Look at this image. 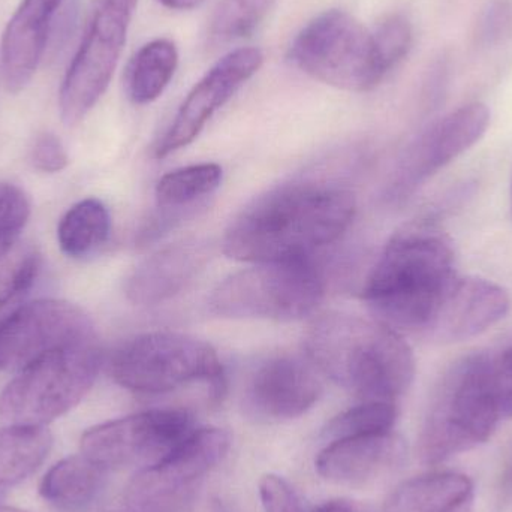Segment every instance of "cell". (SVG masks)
Listing matches in <instances>:
<instances>
[{
    "mask_svg": "<svg viewBox=\"0 0 512 512\" xmlns=\"http://www.w3.org/2000/svg\"><path fill=\"white\" fill-rule=\"evenodd\" d=\"M357 212L354 194L343 186L295 182L271 189L231 222L224 252L245 262L312 258L349 230Z\"/></svg>",
    "mask_w": 512,
    "mask_h": 512,
    "instance_id": "cell-1",
    "label": "cell"
},
{
    "mask_svg": "<svg viewBox=\"0 0 512 512\" xmlns=\"http://www.w3.org/2000/svg\"><path fill=\"white\" fill-rule=\"evenodd\" d=\"M304 348L321 375L363 402L396 403L414 381L412 349L375 318L325 313L309 325Z\"/></svg>",
    "mask_w": 512,
    "mask_h": 512,
    "instance_id": "cell-2",
    "label": "cell"
},
{
    "mask_svg": "<svg viewBox=\"0 0 512 512\" xmlns=\"http://www.w3.org/2000/svg\"><path fill=\"white\" fill-rule=\"evenodd\" d=\"M456 277L450 239L432 225H414L387 243L363 300L373 318L393 330L426 334Z\"/></svg>",
    "mask_w": 512,
    "mask_h": 512,
    "instance_id": "cell-3",
    "label": "cell"
},
{
    "mask_svg": "<svg viewBox=\"0 0 512 512\" xmlns=\"http://www.w3.org/2000/svg\"><path fill=\"white\" fill-rule=\"evenodd\" d=\"M489 355H475L451 369L433 397L418 438V456L435 466L486 444L499 421Z\"/></svg>",
    "mask_w": 512,
    "mask_h": 512,
    "instance_id": "cell-4",
    "label": "cell"
},
{
    "mask_svg": "<svg viewBox=\"0 0 512 512\" xmlns=\"http://www.w3.org/2000/svg\"><path fill=\"white\" fill-rule=\"evenodd\" d=\"M111 378L138 394H165L195 382L221 400L227 391L224 366L212 345L174 331H153L132 337L111 355Z\"/></svg>",
    "mask_w": 512,
    "mask_h": 512,
    "instance_id": "cell-5",
    "label": "cell"
},
{
    "mask_svg": "<svg viewBox=\"0 0 512 512\" xmlns=\"http://www.w3.org/2000/svg\"><path fill=\"white\" fill-rule=\"evenodd\" d=\"M325 289L324 273L312 258L258 262L219 283L209 307L222 318L294 321L318 310Z\"/></svg>",
    "mask_w": 512,
    "mask_h": 512,
    "instance_id": "cell-6",
    "label": "cell"
},
{
    "mask_svg": "<svg viewBox=\"0 0 512 512\" xmlns=\"http://www.w3.org/2000/svg\"><path fill=\"white\" fill-rule=\"evenodd\" d=\"M288 57L309 77L348 92H370L390 74L373 30L340 9L310 20L292 41Z\"/></svg>",
    "mask_w": 512,
    "mask_h": 512,
    "instance_id": "cell-7",
    "label": "cell"
},
{
    "mask_svg": "<svg viewBox=\"0 0 512 512\" xmlns=\"http://www.w3.org/2000/svg\"><path fill=\"white\" fill-rule=\"evenodd\" d=\"M101 367L98 339L39 358L0 394V420L12 426L45 427L86 397Z\"/></svg>",
    "mask_w": 512,
    "mask_h": 512,
    "instance_id": "cell-8",
    "label": "cell"
},
{
    "mask_svg": "<svg viewBox=\"0 0 512 512\" xmlns=\"http://www.w3.org/2000/svg\"><path fill=\"white\" fill-rule=\"evenodd\" d=\"M138 0H95L83 39L66 69L60 116L75 126L98 104L113 80Z\"/></svg>",
    "mask_w": 512,
    "mask_h": 512,
    "instance_id": "cell-9",
    "label": "cell"
},
{
    "mask_svg": "<svg viewBox=\"0 0 512 512\" xmlns=\"http://www.w3.org/2000/svg\"><path fill=\"white\" fill-rule=\"evenodd\" d=\"M231 436L219 427L194 429L168 456L140 469L126 489L131 512H180L195 487L227 456Z\"/></svg>",
    "mask_w": 512,
    "mask_h": 512,
    "instance_id": "cell-10",
    "label": "cell"
},
{
    "mask_svg": "<svg viewBox=\"0 0 512 512\" xmlns=\"http://www.w3.org/2000/svg\"><path fill=\"white\" fill-rule=\"evenodd\" d=\"M183 409H152L99 424L84 433L81 451L102 468H149L161 462L192 430Z\"/></svg>",
    "mask_w": 512,
    "mask_h": 512,
    "instance_id": "cell-11",
    "label": "cell"
},
{
    "mask_svg": "<svg viewBox=\"0 0 512 512\" xmlns=\"http://www.w3.org/2000/svg\"><path fill=\"white\" fill-rule=\"evenodd\" d=\"M96 339L93 322L75 304L56 298L21 304L0 322V370L18 373L51 352Z\"/></svg>",
    "mask_w": 512,
    "mask_h": 512,
    "instance_id": "cell-12",
    "label": "cell"
},
{
    "mask_svg": "<svg viewBox=\"0 0 512 512\" xmlns=\"http://www.w3.org/2000/svg\"><path fill=\"white\" fill-rule=\"evenodd\" d=\"M489 125L487 105L472 102L430 126L400 155L385 188V200H408L430 177L475 146Z\"/></svg>",
    "mask_w": 512,
    "mask_h": 512,
    "instance_id": "cell-13",
    "label": "cell"
},
{
    "mask_svg": "<svg viewBox=\"0 0 512 512\" xmlns=\"http://www.w3.org/2000/svg\"><path fill=\"white\" fill-rule=\"evenodd\" d=\"M264 63V54L254 47H242L222 57L188 93L173 123L155 149L165 158L189 146L203 131L213 114L224 107L237 90L251 80Z\"/></svg>",
    "mask_w": 512,
    "mask_h": 512,
    "instance_id": "cell-14",
    "label": "cell"
},
{
    "mask_svg": "<svg viewBox=\"0 0 512 512\" xmlns=\"http://www.w3.org/2000/svg\"><path fill=\"white\" fill-rule=\"evenodd\" d=\"M321 373L309 358L276 355L256 367L245 390V403L256 417L294 420L306 414L322 394Z\"/></svg>",
    "mask_w": 512,
    "mask_h": 512,
    "instance_id": "cell-15",
    "label": "cell"
},
{
    "mask_svg": "<svg viewBox=\"0 0 512 512\" xmlns=\"http://www.w3.org/2000/svg\"><path fill=\"white\" fill-rule=\"evenodd\" d=\"M508 309L510 297L502 286L480 277L457 276L426 336L441 343L463 342L498 324Z\"/></svg>",
    "mask_w": 512,
    "mask_h": 512,
    "instance_id": "cell-16",
    "label": "cell"
},
{
    "mask_svg": "<svg viewBox=\"0 0 512 512\" xmlns=\"http://www.w3.org/2000/svg\"><path fill=\"white\" fill-rule=\"evenodd\" d=\"M405 459V442L387 432L331 441L316 457L315 468L331 483L363 486L396 471Z\"/></svg>",
    "mask_w": 512,
    "mask_h": 512,
    "instance_id": "cell-17",
    "label": "cell"
},
{
    "mask_svg": "<svg viewBox=\"0 0 512 512\" xmlns=\"http://www.w3.org/2000/svg\"><path fill=\"white\" fill-rule=\"evenodd\" d=\"M63 0H21L6 24L0 44V72L9 93H20L32 81L45 48L54 15Z\"/></svg>",
    "mask_w": 512,
    "mask_h": 512,
    "instance_id": "cell-18",
    "label": "cell"
},
{
    "mask_svg": "<svg viewBox=\"0 0 512 512\" xmlns=\"http://www.w3.org/2000/svg\"><path fill=\"white\" fill-rule=\"evenodd\" d=\"M210 258L206 243H176L141 262L126 283V295L138 306H156L176 297L204 270Z\"/></svg>",
    "mask_w": 512,
    "mask_h": 512,
    "instance_id": "cell-19",
    "label": "cell"
},
{
    "mask_svg": "<svg viewBox=\"0 0 512 512\" xmlns=\"http://www.w3.org/2000/svg\"><path fill=\"white\" fill-rule=\"evenodd\" d=\"M475 487L459 472H432L399 484L388 496L384 512H471Z\"/></svg>",
    "mask_w": 512,
    "mask_h": 512,
    "instance_id": "cell-20",
    "label": "cell"
},
{
    "mask_svg": "<svg viewBox=\"0 0 512 512\" xmlns=\"http://www.w3.org/2000/svg\"><path fill=\"white\" fill-rule=\"evenodd\" d=\"M105 475L107 469L84 454L68 457L45 474L39 492L56 507L80 510L101 493Z\"/></svg>",
    "mask_w": 512,
    "mask_h": 512,
    "instance_id": "cell-21",
    "label": "cell"
},
{
    "mask_svg": "<svg viewBox=\"0 0 512 512\" xmlns=\"http://www.w3.org/2000/svg\"><path fill=\"white\" fill-rule=\"evenodd\" d=\"M179 66V51L171 39L147 42L129 62L125 75L126 93L134 104L156 101L173 80Z\"/></svg>",
    "mask_w": 512,
    "mask_h": 512,
    "instance_id": "cell-22",
    "label": "cell"
},
{
    "mask_svg": "<svg viewBox=\"0 0 512 512\" xmlns=\"http://www.w3.org/2000/svg\"><path fill=\"white\" fill-rule=\"evenodd\" d=\"M53 436L45 427L12 426L0 429V498L23 483L47 459Z\"/></svg>",
    "mask_w": 512,
    "mask_h": 512,
    "instance_id": "cell-23",
    "label": "cell"
},
{
    "mask_svg": "<svg viewBox=\"0 0 512 512\" xmlns=\"http://www.w3.org/2000/svg\"><path fill=\"white\" fill-rule=\"evenodd\" d=\"M110 230V213L105 204L96 198H87L63 216L57 228V240L66 255L83 258L107 242Z\"/></svg>",
    "mask_w": 512,
    "mask_h": 512,
    "instance_id": "cell-24",
    "label": "cell"
},
{
    "mask_svg": "<svg viewBox=\"0 0 512 512\" xmlns=\"http://www.w3.org/2000/svg\"><path fill=\"white\" fill-rule=\"evenodd\" d=\"M222 183L218 164H198L165 174L156 185V200L165 210H180L209 197Z\"/></svg>",
    "mask_w": 512,
    "mask_h": 512,
    "instance_id": "cell-25",
    "label": "cell"
},
{
    "mask_svg": "<svg viewBox=\"0 0 512 512\" xmlns=\"http://www.w3.org/2000/svg\"><path fill=\"white\" fill-rule=\"evenodd\" d=\"M276 0H219L210 15L207 38L212 45H227L254 35Z\"/></svg>",
    "mask_w": 512,
    "mask_h": 512,
    "instance_id": "cell-26",
    "label": "cell"
},
{
    "mask_svg": "<svg viewBox=\"0 0 512 512\" xmlns=\"http://www.w3.org/2000/svg\"><path fill=\"white\" fill-rule=\"evenodd\" d=\"M41 268V255L35 246L17 243L0 258V322L23 304Z\"/></svg>",
    "mask_w": 512,
    "mask_h": 512,
    "instance_id": "cell-27",
    "label": "cell"
},
{
    "mask_svg": "<svg viewBox=\"0 0 512 512\" xmlns=\"http://www.w3.org/2000/svg\"><path fill=\"white\" fill-rule=\"evenodd\" d=\"M396 420V403L363 402L334 417L324 429V438L331 442L393 432Z\"/></svg>",
    "mask_w": 512,
    "mask_h": 512,
    "instance_id": "cell-28",
    "label": "cell"
},
{
    "mask_svg": "<svg viewBox=\"0 0 512 512\" xmlns=\"http://www.w3.org/2000/svg\"><path fill=\"white\" fill-rule=\"evenodd\" d=\"M29 216L26 194L11 183H0V258L15 248Z\"/></svg>",
    "mask_w": 512,
    "mask_h": 512,
    "instance_id": "cell-29",
    "label": "cell"
},
{
    "mask_svg": "<svg viewBox=\"0 0 512 512\" xmlns=\"http://www.w3.org/2000/svg\"><path fill=\"white\" fill-rule=\"evenodd\" d=\"M376 45L388 71H393L412 47V26L403 15H390L373 29Z\"/></svg>",
    "mask_w": 512,
    "mask_h": 512,
    "instance_id": "cell-30",
    "label": "cell"
},
{
    "mask_svg": "<svg viewBox=\"0 0 512 512\" xmlns=\"http://www.w3.org/2000/svg\"><path fill=\"white\" fill-rule=\"evenodd\" d=\"M259 498L264 512H307L297 490L276 474H267L259 481Z\"/></svg>",
    "mask_w": 512,
    "mask_h": 512,
    "instance_id": "cell-31",
    "label": "cell"
},
{
    "mask_svg": "<svg viewBox=\"0 0 512 512\" xmlns=\"http://www.w3.org/2000/svg\"><path fill=\"white\" fill-rule=\"evenodd\" d=\"M511 35L512 3L510 0H493L481 17L478 38L483 44L495 45Z\"/></svg>",
    "mask_w": 512,
    "mask_h": 512,
    "instance_id": "cell-32",
    "label": "cell"
},
{
    "mask_svg": "<svg viewBox=\"0 0 512 512\" xmlns=\"http://www.w3.org/2000/svg\"><path fill=\"white\" fill-rule=\"evenodd\" d=\"M33 167L42 173H59L65 170L69 158L62 141L53 134L39 135L30 150Z\"/></svg>",
    "mask_w": 512,
    "mask_h": 512,
    "instance_id": "cell-33",
    "label": "cell"
},
{
    "mask_svg": "<svg viewBox=\"0 0 512 512\" xmlns=\"http://www.w3.org/2000/svg\"><path fill=\"white\" fill-rule=\"evenodd\" d=\"M490 369L502 418H512V348L490 358Z\"/></svg>",
    "mask_w": 512,
    "mask_h": 512,
    "instance_id": "cell-34",
    "label": "cell"
},
{
    "mask_svg": "<svg viewBox=\"0 0 512 512\" xmlns=\"http://www.w3.org/2000/svg\"><path fill=\"white\" fill-rule=\"evenodd\" d=\"M158 2L173 11H191L203 5L206 0H158Z\"/></svg>",
    "mask_w": 512,
    "mask_h": 512,
    "instance_id": "cell-35",
    "label": "cell"
},
{
    "mask_svg": "<svg viewBox=\"0 0 512 512\" xmlns=\"http://www.w3.org/2000/svg\"><path fill=\"white\" fill-rule=\"evenodd\" d=\"M309 512H357L351 504L346 501H328L318 505Z\"/></svg>",
    "mask_w": 512,
    "mask_h": 512,
    "instance_id": "cell-36",
    "label": "cell"
},
{
    "mask_svg": "<svg viewBox=\"0 0 512 512\" xmlns=\"http://www.w3.org/2000/svg\"><path fill=\"white\" fill-rule=\"evenodd\" d=\"M0 512H27V511L18 510V508L6 507V505L0 504Z\"/></svg>",
    "mask_w": 512,
    "mask_h": 512,
    "instance_id": "cell-37",
    "label": "cell"
},
{
    "mask_svg": "<svg viewBox=\"0 0 512 512\" xmlns=\"http://www.w3.org/2000/svg\"><path fill=\"white\" fill-rule=\"evenodd\" d=\"M507 484H508V489H510L512 492V466H510V471H508V474H507Z\"/></svg>",
    "mask_w": 512,
    "mask_h": 512,
    "instance_id": "cell-38",
    "label": "cell"
},
{
    "mask_svg": "<svg viewBox=\"0 0 512 512\" xmlns=\"http://www.w3.org/2000/svg\"><path fill=\"white\" fill-rule=\"evenodd\" d=\"M511 210H512V180H511Z\"/></svg>",
    "mask_w": 512,
    "mask_h": 512,
    "instance_id": "cell-39",
    "label": "cell"
}]
</instances>
